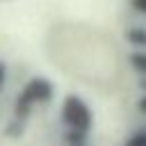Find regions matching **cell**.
Masks as SVG:
<instances>
[{"label":"cell","instance_id":"1","mask_svg":"<svg viewBox=\"0 0 146 146\" xmlns=\"http://www.w3.org/2000/svg\"><path fill=\"white\" fill-rule=\"evenodd\" d=\"M62 121L68 130H80V132H87L94 123V114L89 110V105L75 96V94H68L62 103Z\"/></svg>","mask_w":146,"mask_h":146},{"label":"cell","instance_id":"2","mask_svg":"<svg viewBox=\"0 0 146 146\" xmlns=\"http://www.w3.org/2000/svg\"><path fill=\"white\" fill-rule=\"evenodd\" d=\"M50 96H52V84L46 78H32L27 82V87L23 89V94L18 96L16 114H21V116L27 114L34 103H46V100H50Z\"/></svg>","mask_w":146,"mask_h":146},{"label":"cell","instance_id":"3","mask_svg":"<svg viewBox=\"0 0 146 146\" xmlns=\"http://www.w3.org/2000/svg\"><path fill=\"white\" fill-rule=\"evenodd\" d=\"M128 41L132 43V46H137V48H146V27H132V30H128Z\"/></svg>","mask_w":146,"mask_h":146},{"label":"cell","instance_id":"4","mask_svg":"<svg viewBox=\"0 0 146 146\" xmlns=\"http://www.w3.org/2000/svg\"><path fill=\"white\" fill-rule=\"evenodd\" d=\"M130 66L137 71V73H141V75H146V50H135V52H130Z\"/></svg>","mask_w":146,"mask_h":146},{"label":"cell","instance_id":"5","mask_svg":"<svg viewBox=\"0 0 146 146\" xmlns=\"http://www.w3.org/2000/svg\"><path fill=\"white\" fill-rule=\"evenodd\" d=\"M123 146H146V128H144V130L132 132V135L125 139V144H123Z\"/></svg>","mask_w":146,"mask_h":146},{"label":"cell","instance_id":"6","mask_svg":"<svg viewBox=\"0 0 146 146\" xmlns=\"http://www.w3.org/2000/svg\"><path fill=\"white\" fill-rule=\"evenodd\" d=\"M137 112L146 116V91H144V94L139 96V100H137Z\"/></svg>","mask_w":146,"mask_h":146},{"label":"cell","instance_id":"7","mask_svg":"<svg viewBox=\"0 0 146 146\" xmlns=\"http://www.w3.org/2000/svg\"><path fill=\"white\" fill-rule=\"evenodd\" d=\"M132 2V7L139 11V14H146V0H130Z\"/></svg>","mask_w":146,"mask_h":146},{"label":"cell","instance_id":"8","mask_svg":"<svg viewBox=\"0 0 146 146\" xmlns=\"http://www.w3.org/2000/svg\"><path fill=\"white\" fill-rule=\"evenodd\" d=\"M2 84H5V64L0 62V89H2Z\"/></svg>","mask_w":146,"mask_h":146},{"label":"cell","instance_id":"9","mask_svg":"<svg viewBox=\"0 0 146 146\" xmlns=\"http://www.w3.org/2000/svg\"><path fill=\"white\" fill-rule=\"evenodd\" d=\"M139 87H141V91H146V78H144V80L139 82Z\"/></svg>","mask_w":146,"mask_h":146}]
</instances>
